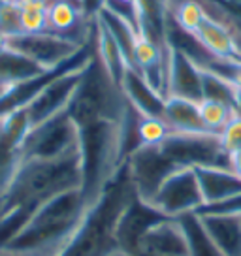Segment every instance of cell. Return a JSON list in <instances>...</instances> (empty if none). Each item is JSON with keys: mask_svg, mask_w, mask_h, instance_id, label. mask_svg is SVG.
Instances as JSON below:
<instances>
[{"mask_svg": "<svg viewBox=\"0 0 241 256\" xmlns=\"http://www.w3.org/2000/svg\"><path fill=\"white\" fill-rule=\"evenodd\" d=\"M196 215H213V216H241V194H236L232 198H226L217 204L202 206Z\"/></svg>", "mask_w": 241, "mask_h": 256, "instance_id": "obj_24", "label": "cell"}, {"mask_svg": "<svg viewBox=\"0 0 241 256\" xmlns=\"http://www.w3.org/2000/svg\"><path fill=\"white\" fill-rule=\"evenodd\" d=\"M80 151V128L68 112L30 128L21 144V160H58Z\"/></svg>", "mask_w": 241, "mask_h": 256, "instance_id": "obj_3", "label": "cell"}, {"mask_svg": "<svg viewBox=\"0 0 241 256\" xmlns=\"http://www.w3.org/2000/svg\"><path fill=\"white\" fill-rule=\"evenodd\" d=\"M119 88L122 90L124 98L128 100L130 108L136 113L145 115V117H162L164 115L166 96L154 90L138 70L128 66L120 80Z\"/></svg>", "mask_w": 241, "mask_h": 256, "instance_id": "obj_10", "label": "cell"}, {"mask_svg": "<svg viewBox=\"0 0 241 256\" xmlns=\"http://www.w3.org/2000/svg\"><path fill=\"white\" fill-rule=\"evenodd\" d=\"M168 96H179L192 102L204 100L202 68L183 49L172 46H168Z\"/></svg>", "mask_w": 241, "mask_h": 256, "instance_id": "obj_8", "label": "cell"}, {"mask_svg": "<svg viewBox=\"0 0 241 256\" xmlns=\"http://www.w3.org/2000/svg\"><path fill=\"white\" fill-rule=\"evenodd\" d=\"M208 17V10L200 0H183L174 12L176 24L188 36H194Z\"/></svg>", "mask_w": 241, "mask_h": 256, "instance_id": "obj_19", "label": "cell"}, {"mask_svg": "<svg viewBox=\"0 0 241 256\" xmlns=\"http://www.w3.org/2000/svg\"><path fill=\"white\" fill-rule=\"evenodd\" d=\"M198 112H200L204 130L211 136H218L222 132V128L228 124V120L238 113L232 106L217 102V100H208V98L198 102Z\"/></svg>", "mask_w": 241, "mask_h": 256, "instance_id": "obj_18", "label": "cell"}, {"mask_svg": "<svg viewBox=\"0 0 241 256\" xmlns=\"http://www.w3.org/2000/svg\"><path fill=\"white\" fill-rule=\"evenodd\" d=\"M21 164V144L10 136L0 122V200L8 194L10 184Z\"/></svg>", "mask_w": 241, "mask_h": 256, "instance_id": "obj_15", "label": "cell"}, {"mask_svg": "<svg viewBox=\"0 0 241 256\" xmlns=\"http://www.w3.org/2000/svg\"><path fill=\"white\" fill-rule=\"evenodd\" d=\"M183 230L186 234V241H188V256H224L217 248V245L211 241L208 236L204 224H202L200 216L192 213V215H185L177 218Z\"/></svg>", "mask_w": 241, "mask_h": 256, "instance_id": "obj_17", "label": "cell"}, {"mask_svg": "<svg viewBox=\"0 0 241 256\" xmlns=\"http://www.w3.org/2000/svg\"><path fill=\"white\" fill-rule=\"evenodd\" d=\"M140 0H108L104 8H115V6H124V8L130 10V16L134 12V6H136Z\"/></svg>", "mask_w": 241, "mask_h": 256, "instance_id": "obj_26", "label": "cell"}, {"mask_svg": "<svg viewBox=\"0 0 241 256\" xmlns=\"http://www.w3.org/2000/svg\"><path fill=\"white\" fill-rule=\"evenodd\" d=\"M21 2V28L24 34L48 32L49 0H19Z\"/></svg>", "mask_w": 241, "mask_h": 256, "instance_id": "obj_20", "label": "cell"}, {"mask_svg": "<svg viewBox=\"0 0 241 256\" xmlns=\"http://www.w3.org/2000/svg\"><path fill=\"white\" fill-rule=\"evenodd\" d=\"M87 66L76 68V70H70V72H64L62 76H58L56 80L51 81L48 87L34 98L30 104L24 108V112L28 115L30 128L38 126L42 122L53 119V117H56V115H60V113H64L68 110L76 90L80 87L81 76H83Z\"/></svg>", "mask_w": 241, "mask_h": 256, "instance_id": "obj_6", "label": "cell"}, {"mask_svg": "<svg viewBox=\"0 0 241 256\" xmlns=\"http://www.w3.org/2000/svg\"><path fill=\"white\" fill-rule=\"evenodd\" d=\"M162 119L166 120V124L174 134H208L202 124L198 102L186 98L166 96Z\"/></svg>", "mask_w": 241, "mask_h": 256, "instance_id": "obj_12", "label": "cell"}, {"mask_svg": "<svg viewBox=\"0 0 241 256\" xmlns=\"http://www.w3.org/2000/svg\"><path fill=\"white\" fill-rule=\"evenodd\" d=\"M83 17L78 0H49L48 2V32L68 36ZM72 38V36H68Z\"/></svg>", "mask_w": 241, "mask_h": 256, "instance_id": "obj_16", "label": "cell"}, {"mask_svg": "<svg viewBox=\"0 0 241 256\" xmlns=\"http://www.w3.org/2000/svg\"><path fill=\"white\" fill-rule=\"evenodd\" d=\"M21 2L0 0V40L21 34Z\"/></svg>", "mask_w": 241, "mask_h": 256, "instance_id": "obj_22", "label": "cell"}, {"mask_svg": "<svg viewBox=\"0 0 241 256\" xmlns=\"http://www.w3.org/2000/svg\"><path fill=\"white\" fill-rule=\"evenodd\" d=\"M218 144L222 147V151L232 156L234 152L241 151V115L236 113L232 119L228 120V124L222 128V132L218 134Z\"/></svg>", "mask_w": 241, "mask_h": 256, "instance_id": "obj_23", "label": "cell"}, {"mask_svg": "<svg viewBox=\"0 0 241 256\" xmlns=\"http://www.w3.org/2000/svg\"><path fill=\"white\" fill-rule=\"evenodd\" d=\"M81 188L80 151L58 160H21L4 208L34 209L66 190Z\"/></svg>", "mask_w": 241, "mask_h": 256, "instance_id": "obj_2", "label": "cell"}, {"mask_svg": "<svg viewBox=\"0 0 241 256\" xmlns=\"http://www.w3.org/2000/svg\"><path fill=\"white\" fill-rule=\"evenodd\" d=\"M172 130L162 117H145L140 115L138 120V138L142 147H160L170 138Z\"/></svg>", "mask_w": 241, "mask_h": 256, "instance_id": "obj_21", "label": "cell"}, {"mask_svg": "<svg viewBox=\"0 0 241 256\" xmlns=\"http://www.w3.org/2000/svg\"><path fill=\"white\" fill-rule=\"evenodd\" d=\"M44 72H48V70L40 68L30 58H26L14 49L6 48L0 42V87L8 88L12 85L32 80L36 76H42Z\"/></svg>", "mask_w": 241, "mask_h": 256, "instance_id": "obj_14", "label": "cell"}, {"mask_svg": "<svg viewBox=\"0 0 241 256\" xmlns=\"http://www.w3.org/2000/svg\"><path fill=\"white\" fill-rule=\"evenodd\" d=\"M132 252L149 256H188L186 234L177 218L160 216L140 236Z\"/></svg>", "mask_w": 241, "mask_h": 256, "instance_id": "obj_7", "label": "cell"}, {"mask_svg": "<svg viewBox=\"0 0 241 256\" xmlns=\"http://www.w3.org/2000/svg\"><path fill=\"white\" fill-rule=\"evenodd\" d=\"M106 2H108V0H78L83 16H96V17H98V14L104 10Z\"/></svg>", "mask_w": 241, "mask_h": 256, "instance_id": "obj_25", "label": "cell"}, {"mask_svg": "<svg viewBox=\"0 0 241 256\" xmlns=\"http://www.w3.org/2000/svg\"><path fill=\"white\" fill-rule=\"evenodd\" d=\"M194 40L211 58L241 62L240 42L232 34V30L220 21H217L215 17L209 16L202 23L198 32L194 34Z\"/></svg>", "mask_w": 241, "mask_h": 256, "instance_id": "obj_9", "label": "cell"}, {"mask_svg": "<svg viewBox=\"0 0 241 256\" xmlns=\"http://www.w3.org/2000/svg\"><path fill=\"white\" fill-rule=\"evenodd\" d=\"M236 112H238L241 115V92L238 94V104H236Z\"/></svg>", "mask_w": 241, "mask_h": 256, "instance_id": "obj_28", "label": "cell"}, {"mask_svg": "<svg viewBox=\"0 0 241 256\" xmlns=\"http://www.w3.org/2000/svg\"><path fill=\"white\" fill-rule=\"evenodd\" d=\"M194 172L198 177L204 206L241 194V179L228 166H200L194 168Z\"/></svg>", "mask_w": 241, "mask_h": 256, "instance_id": "obj_11", "label": "cell"}, {"mask_svg": "<svg viewBox=\"0 0 241 256\" xmlns=\"http://www.w3.org/2000/svg\"><path fill=\"white\" fill-rule=\"evenodd\" d=\"M230 168H232L234 174L241 179V151L234 152L232 156H230Z\"/></svg>", "mask_w": 241, "mask_h": 256, "instance_id": "obj_27", "label": "cell"}, {"mask_svg": "<svg viewBox=\"0 0 241 256\" xmlns=\"http://www.w3.org/2000/svg\"><path fill=\"white\" fill-rule=\"evenodd\" d=\"M6 48L14 49L23 56L30 58L44 70H55L68 62L80 53L83 46L74 38L60 36L55 32H38V34H16L2 38Z\"/></svg>", "mask_w": 241, "mask_h": 256, "instance_id": "obj_5", "label": "cell"}, {"mask_svg": "<svg viewBox=\"0 0 241 256\" xmlns=\"http://www.w3.org/2000/svg\"><path fill=\"white\" fill-rule=\"evenodd\" d=\"M145 204L166 218H181L198 213L204 206V198L194 168H176L170 172L151 200Z\"/></svg>", "mask_w": 241, "mask_h": 256, "instance_id": "obj_4", "label": "cell"}, {"mask_svg": "<svg viewBox=\"0 0 241 256\" xmlns=\"http://www.w3.org/2000/svg\"><path fill=\"white\" fill-rule=\"evenodd\" d=\"M90 206L81 188L44 202L32 211L23 230L0 248V256H64Z\"/></svg>", "mask_w": 241, "mask_h": 256, "instance_id": "obj_1", "label": "cell"}, {"mask_svg": "<svg viewBox=\"0 0 241 256\" xmlns=\"http://www.w3.org/2000/svg\"><path fill=\"white\" fill-rule=\"evenodd\" d=\"M2 204H4V202H2V200H0V211H2Z\"/></svg>", "mask_w": 241, "mask_h": 256, "instance_id": "obj_29", "label": "cell"}, {"mask_svg": "<svg viewBox=\"0 0 241 256\" xmlns=\"http://www.w3.org/2000/svg\"><path fill=\"white\" fill-rule=\"evenodd\" d=\"M211 241L224 256H241V216L198 215Z\"/></svg>", "mask_w": 241, "mask_h": 256, "instance_id": "obj_13", "label": "cell"}]
</instances>
